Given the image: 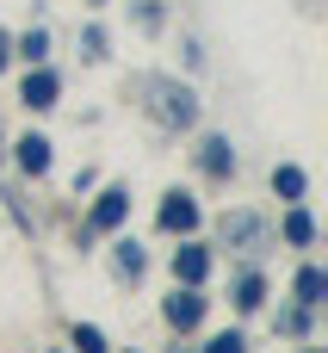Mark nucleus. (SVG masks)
Segmentation results:
<instances>
[{
    "mask_svg": "<svg viewBox=\"0 0 328 353\" xmlns=\"http://www.w3.org/2000/svg\"><path fill=\"white\" fill-rule=\"evenodd\" d=\"M118 217H124V199H118V192H112V199H105V205H99V223H118Z\"/></svg>",
    "mask_w": 328,
    "mask_h": 353,
    "instance_id": "obj_4",
    "label": "nucleus"
},
{
    "mask_svg": "<svg viewBox=\"0 0 328 353\" xmlns=\"http://www.w3.org/2000/svg\"><path fill=\"white\" fill-rule=\"evenodd\" d=\"M174 267H180V273H186V279H198V273H205V254H180V261H174Z\"/></svg>",
    "mask_w": 328,
    "mask_h": 353,
    "instance_id": "obj_5",
    "label": "nucleus"
},
{
    "mask_svg": "<svg viewBox=\"0 0 328 353\" xmlns=\"http://www.w3.org/2000/svg\"><path fill=\"white\" fill-rule=\"evenodd\" d=\"M43 149H50V143H37V137H25V143H19V161H25V168H31V174H37V168H43V161H50V155H43Z\"/></svg>",
    "mask_w": 328,
    "mask_h": 353,
    "instance_id": "obj_1",
    "label": "nucleus"
},
{
    "mask_svg": "<svg viewBox=\"0 0 328 353\" xmlns=\"http://www.w3.org/2000/svg\"><path fill=\"white\" fill-rule=\"evenodd\" d=\"M298 292H304V304H316V292H322V273H304V279H298Z\"/></svg>",
    "mask_w": 328,
    "mask_h": 353,
    "instance_id": "obj_6",
    "label": "nucleus"
},
{
    "mask_svg": "<svg viewBox=\"0 0 328 353\" xmlns=\"http://www.w3.org/2000/svg\"><path fill=\"white\" fill-rule=\"evenodd\" d=\"M167 316H174V323H198V298H174Z\"/></svg>",
    "mask_w": 328,
    "mask_h": 353,
    "instance_id": "obj_3",
    "label": "nucleus"
},
{
    "mask_svg": "<svg viewBox=\"0 0 328 353\" xmlns=\"http://www.w3.org/2000/svg\"><path fill=\"white\" fill-rule=\"evenodd\" d=\"M211 353H242V335H217V341H211Z\"/></svg>",
    "mask_w": 328,
    "mask_h": 353,
    "instance_id": "obj_7",
    "label": "nucleus"
},
{
    "mask_svg": "<svg viewBox=\"0 0 328 353\" xmlns=\"http://www.w3.org/2000/svg\"><path fill=\"white\" fill-rule=\"evenodd\" d=\"M50 93H56V81H50V74H37V81L25 87V99H31V105H50Z\"/></svg>",
    "mask_w": 328,
    "mask_h": 353,
    "instance_id": "obj_2",
    "label": "nucleus"
}]
</instances>
